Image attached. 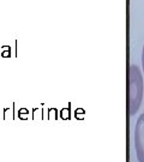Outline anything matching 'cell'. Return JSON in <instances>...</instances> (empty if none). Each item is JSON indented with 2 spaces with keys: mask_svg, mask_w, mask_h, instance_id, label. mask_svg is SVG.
<instances>
[{
  "mask_svg": "<svg viewBox=\"0 0 144 162\" xmlns=\"http://www.w3.org/2000/svg\"><path fill=\"white\" fill-rule=\"evenodd\" d=\"M144 83L143 74L137 65H131L129 70V111L135 115L143 101Z\"/></svg>",
  "mask_w": 144,
  "mask_h": 162,
  "instance_id": "obj_1",
  "label": "cell"
},
{
  "mask_svg": "<svg viewBox=\"0 0 144 162\" xmlns=\"http://www.w3.org/2000/svg\"><path fill=\"white\" fill-rule=\"evenodd\" d=\"M135 149L138 162H144V113L138 116L135 126Z\"/></svg>",
  "mask_w": 144,
  "mask_h": 162,
  "instance_id": "obj_2",
  "label": "cell"
},
{
  "mask_svg": "<svg viewBox=\"0 0 144 162\" xmlns=\"http://www.w3.org/2000/svg\"><path fill=\"white\" fill-rule=\"evenodd\" d=\"M142 70H143V73H144V46L143 49H142Z\"/></svg>",
  "mask_w": 144,
  "mask_h": 162,
  "instance_id": "obj_3",
  "label": "cell"
}]
</instances>
